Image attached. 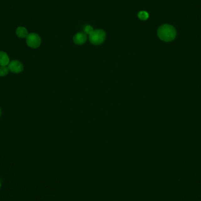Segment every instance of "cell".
Instances as JSON below:
<instances>
[{
  "label": "cell",
  "mask_w": 201,
  "mask_h": 201,
  "mask_svg": "<svg viewBox=\"0 0 201 201\" xmlns=\"http://www.w3.org/2000/svg\"><path fill=\"white\" fill-rule=\"evenodd\" d=\"M93 31H94L93 28L90 25H87L84 28V32L86 34L90 35L91 33L93 32Z\"/></svg>",
  "instance_id": "obj_10"
},
{
  "label": "cell",
  "mask_w": 201,
  "mask_h": 201,
  "mask_svg": "<svg viewBox=\"0 0 201 201\" xmlns=\"http://www.w3.org/2000/svg\"><path fill=\"white\" fill-rule=\"evenodd\" d=\"M9 59L8 55L3 51H0V66H7L9 64Z\"/></svg>",
  "instance_id": "obj_6"
},
{
  "label": "cell",
  "mask_w": 201,
  "mask_h": 201,
  "mask_svg": "<svg viewBox=\"0 0 201 201\" xmlns=\"http://www.w3.org/2000/svg\"><path fill=\"white\" fill-rule=\"evenodd\" d=\"M0 115H1V109H0Z\"/></svg>",
  "instance_id": "obj_12"
},
{
  "label": "cell",
  "mask_w": 201,
  "mask_h": 201,
  "mask_svg": "<svg viewBox=\"0 0 201 201\" xmlns=\"http://www.w3.org/2000/svg\"><path fill=\"white\" fill-rule=\"evenodd\" d=\"M1 183L0 182V188H1Z\"/></svg>",
  "instance_id": "obj_11"
},
{
  "label": "cell",
  "mask_w": 201,
  "mask_h": 201,
  "mask_svg": "<svg viewBox=\"0 0 201 201\" xmlns=\"http://www.w3.org/2000/svg\"><path fill=\"white\" fill-rule=\"evenodd\" d=\"M9 71L15 74H19L21 72L24 70V66L22 63L17 60L12 61L8 64Z\"/></svg>",
  "instance_id": "obj_4"
},
{
  "label": "cell",
  "mask_w": 201,
  "mask_h": 201,
  "mask_svg": "<svg viewBox=\"0 0 201 201\" xmlns=\"http://www.w3.org/2000/svg\"><path fill=\"white\" fill-rule=\"evenodd\" d=\"M27 44L28 46L33 48H37L40 47L41 43V40L40 36L35 33L28 34L27 37Z\"/></svg>",
  "instance_id": "obj_3"
},
{
  "label": "cell",
  "mask_w": 201,
  "mask_h": 201,
  "mask_svg": "<svg viewBox=\"0 0 201 201\" xmlns=\"http://www.w3.org/2000/svg\"><path fill=\"white\" fill-rule=\"evenodd\" d=\"M106 38V34L103 29H96L89 35L90 42L95 45H98L103 43Z\"/></svg>",
  "instance_id": "obj_2"
},
{
  "label": "cell",
  "mask_w": 201,
  "mask_h": 201,
  "mask_svg": "<svg viewBox=\"0 0 201 201\" xmlns=\"http://www.w3.org/2000/svg\"><path fill=\"white\" fill-rule=\"evenodd\" d=\"M158 36L162 41L171 42L177 36V31L173 26L169 24L161 25L158 29Z\"/></svg>",
  "instance_id": "obj_1"
},
{
  "label": "cell",
  "mask_w": 201,
  "mask_h": 201,
  "mask_svg": "<svg viewBox=\"0 0 201 201\" xmlns=\"http://www.w3.org/2000/svg\"><path fill=\"white\" fill-rule=\"evenodd\" d=\"M16 33L17 36L20 38H27L28 36V31L24 27H20L17 29Z\"/></svg>",
  "instance_id": "obj_7"
},
{
  "label": "cell",
  "mask_w": 201,
  "mask_h": 201,
  "mask_svg": "<svg viewBox=\"0 0 201 201\" xmlns=\"http://www.w3.org/2000/svg\"><path fill=\"white\" fill-rule=\"evenodd\" d=\"M9 68L7 66H0V77H4L7 75L9 72Z\"/></svg>",
  "instance_id": "obj_9"
},
{
  "label": "cell",
  "mask_w": 201,
  "mask_h": 201,
  "mask_svg": "<svg viewBox=\"0 0 201 201\" xmlns=\"http://www.w3.org/2000/svg\"><path fill=\"white\" fill-rule=\"evenodd\" d=\"M87 40V34L84 33H77L73 38V41L77 45L84 44Z\"/></svg>",
  "instance_id": "obj_5"
},
{
  "label": "cell",
  "mask_w": 201,
  "mask_h": 201,
  "mask_svg": "<svg viewBox=\"0 0 201 201\" xmlns=\"http://www.w3.org/2000/svg\"><path fill=\"white\" fill-rule=\"evenodd\" d=\"M138 18L142 21H145L149 18V14L147 12L144 11H140L138 14Z\"/></svg>",
  "instance_id": "obj_8"
}]
</instances>
